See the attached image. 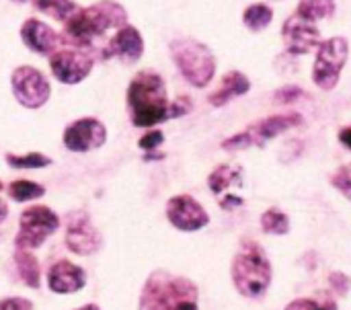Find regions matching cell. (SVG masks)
I'll return each mask as SVG.
<instances>
[{
  "instance_id": "cell-1",
  "label": "cell",
  "mask_w": 351,
  "mask_h": 310,
  "mask_svg": "<svg viewBox=\"0 0 351 310\" xmlns=\"http://www.w3.org/2000/svg\"><path fill=\"white\" fill-rule=\"evenodd\" d=\"M128 25V10L115 0H99L90 6H80L66 23L60 33V43L70 47H80L97 58L95 41L105 37L111 29H121Z\"/></svg>"
},
{
  "instance_id": "cell-2",
  "label": "cell",
  "mask_w": 351,
  "mask_h": 310,
  "mask_svg": "<svg viewBox=\"0 0 351 310\" xmlns=\"http://www.w3.org/2000/svg\"><path fill=\"white\" fill-rule=\"evenodd\" d=\"M128 109L136 128H154L169 121V95L165 78L154 70H140L128 84Z\"/></svg>"
},
{
  "instance_id": "cell-3",
  "label": "cell",
  "mask_w": 351,
  "mask_h": 310,
  "mask_svg": "<svg viewBox=\"0 0 351 310\" xmlns=\"http://www.w3.org/2000/svg\"><path fill=\"white\" fill-rule=\"evenodd\" d=\"M197 286L181 276L156 270L140 294V310H199Z\"/></svg>"
},
{
  "instance_id": "cell-4",
  "label": "cell",
  "mask_w": 351,
  "mask_h": 310,
  "mask_svg": "<svg viewBox=\"0 0 351 310\" xmlns=\"http://www.w3.org/2000/svg\"><path fill=\"white\" fill-rule=\"evenodd\" d=\"M230 276L241 296L251 300L263 298L274 280L271 261L265 249L255 241H243L239 253L232 259Z\"/></svg>"
},
{
  "instance_id": "cell-5",
  "label": "cell",
  "mask_w": 351,
  "mask_h": 310,
  "mask_svg": "<svg viewBox=\"0 0 351 310\" xmlns=\"http://www.w3.org/2000/svg\"><path fill=\"white\" fill-rule=\"evenodd\" d=\"M169 49L177 70L191 86L206 88L214 80L216 56L206 43L193 37H177L171 41Z\"/></svg>"
},
{
  "instance_id": "cell-6",
  "label": "cell",
  "mask_w": 351,
  "mask_h": 310,
  "mask_svg": "<svg viewBox=\"0 0 351 310\" xmlns=\"http://www.w3.org/2000/svg\"><path fill=\"white\" fill-rule=\"evenodd\" d=\"M302 115L296 113V111H290V113H278V115H269L265 119H259L255 123H251L249 128H245L243 132L226 138L220 146L222 150L226 152H239V150H245V148H263L269 140L278 138L280 134L292 130V128H298L302 123Z\"/></svg>"
},
{
  "instance_id": "cell-7",
  "label": "cell",
  "mask_w": 351,
  "mask_h": 310,
  "mask_svg": "<svg viewBox=\"0 0 351 310\" xmlns=\"http://www.w3.org/2000/svg\"><path fill=\"white\" fill-rule=\"evenodd\" d=\"M350 58V41L346 37H329L323 39L317 47L315 64H313V82L323 91H333L339 80L341 72Z\"/></svg>"
},
{
  "instance_id": "cell-8",
  "label": "cell",
  "mask_w": 351,
  "mask_h": 310,
  "mask_svg": "<svg viewBox=\"0 0 351 310\" xmlns=\"http://www.w3.org/2000/svg\"><path fill=\"white\" fill-rule=\"evenodd\" d=\"M60 228V216L47 206H31L19 218V232L14 239L16 249H39L49 235Z\"/></svg>"
},
{
  "instance_id": "cell-9",
  "label": "cell",
  "mask_w": 351,
  "mask_h": 310,
  "mask_svg": "<svg viewBox=\"0 0 351 310\" xmlns=\"http://www.w3.org/2000/svg\"><path fill=\"white\" fill-rule=\"evenodd\" d=\"M10 88L19 105L25 109H41L51 97L47 76L33 66H19L10 74Z\"/></svg>"
},
{
  "instance_id": "cell-10",
  "label": "cell",
  "mask_w": 351,
  "mask_h": 310,
  "mask_svg": "<svg viewBox=\"0 0 351 310\" xmlns=\"http://www.w3.org/2000/svg\"><path fill=\"white\" fill-rule=\"evenodd\" d=\"M95 56L86 49L80 47H58L51 56H49V70L53 74V78L62 84H78L82 82L93 66H95Z\"/></svg>"
},
{
  "instance_id": "cell-11",
  "label": "cell",
  "mask_w": 351,
  "mask_h": 310,
  "mask_svg": "<svg viewBox=\"0 0 351 310\" xmlns=\"http://www.w3.org/2000/svg\"><path fill=\"white\" fill-rule=\"evenodd\" d=\"M282 41L290 56H304L317 51L323 39H321V29L317 27L315 21L294 12L282 23Z\"/></svg>"
},
{
  "instance_id": "cell-12",
  "label": "cell",
  "mask_w": 351,
  "mask_h": 310,
  "mask_svg": "<svg viewBox=\"0 0 351 310\" xmlns=\"http://www.w3.org/2000/svg\"><path fill=\"white\" fill-rule=\"evenodd\" d=\"M62 142L70 152L84 154L101 148L107 142V128L97 117H80L64 130Z\"/></svg>"
},
{
  "instance_id": "cell-13",
  "label": "cell",
  "mask_w": 351,
  "mask_h": 310,
  "mask_svg": "<svg viewBox=\"0 0 351 310\" xmlns=\"http://www.w3.org/2000/svg\"><path fill=\"white\" fill-rule=\"evenodd\" d=\"M103 239L93 226L90 216L84 210L70 212L66 216V247L76 255H93L101 249Z\"/></svg>"
},
{
  "instance_id": "cell-14",
  "label": "cell",
  "mask_w": 351,
  "mask_h": 310,
  "mask_svg": "<svg viewBox=\"0 0 351 310\" xmlns=\"http://www.w3.org/2000/svg\"><path fill=\"white\" fill-rule=\"evenodd\" d=\"M167 218L181 232H197L210 222V214L206 212V208L187 193L173 195L167 202Z\"/></svg>"
},
{
  "instance_id": "cell-15",
  "label": "cell",
  "mask_w": 351,
  "mask_h": 310,
  "mask_svg": "<svg viewBox=\"0 0 351 310\" xmlns=\"http://www.w3.org/2000/svg\"><path fill=\"white\" fill-rule=\"evenodd\" d=\"M101 60L117 58L123 64H138L144 56V39L142 33L134 25H125L115 31L113 37L107 39V43L99 51Z\"/></svg>"
},
{
  "instance_id": "cell-16",
  "label": "cell",
  "mask_w": 351,
  "mask_h": 310,
  "mask_svg": "<svg viewBox=\"0 0 351 310\" xmlns=\"http://www.w3.org/2000/svg\"><path fill=\"white\" fill-rule=\"evenodd\" d=\"M21 39L37 56H51L60 47V33L39 19H27L21 25Z\"/></svg>"
},
{
  "instance_id": "cell-17",
  "label": "cell",
  "mask_w": 351,
  "mask_h": 310,
  "mask_svg": "<svg viewBox=\"0 0 351 310\" xmlns=\"http://www.w3.org/2000/svg\"><path fill=\"white\" fill-rule=\"evenodd\" d=\"M86 286V272L68 259L56 261L47 272V288L53 294H76Z\"/></svg>"
},
{
  "instance_id": "cell-18",
  "label": "cell",
  "mask_w": 351,
  "mask_h": 310,
  "mask_svg": "<svg viewBox=\"0 0 351 310\" xmlns=\"http://www.w3.org/2000/svg\"><path fill=\"white\" fill-rule=\"evenodd\" d=\"M249 91H251V80H249L243 72L230 70V72L224 74L220 86L208 97V101H210L212 107H224L226 103H230V101L237 99V97L247 95Z\"/></svg>"
},
{
  "instance_id": "cell-19",
  "label": "cell",
  "mask_w": 351,
  "mask_h": 310,
  "mask_svg": "<svg viewBox=\"0 0 351 310\" xmlns=\"http://www.w3.org/2000/svg\"><path fill=\"white\" fill-rule=\"evenodd\" d=\"M14 263H16V272H19V278L23 280V284L37 290L41 284V270H39L37 257L27 249H16Z\"/></svg>"
},
{
  "instance_id": "cell-20",
  "label": "cell",
  "mask_w": 351,
  "mask_h": 310,
  "mask_svg": "<svg viewBox=\"0 0 351 310\" xmlns=\"http://www.w3.org/2000/svg\"><path fill=\"white\" fill-rule=\"evenodd\" d=\"M234 183H241V167L234 165H218L208 177V187L214 195L228 191Z\"/></svg>"
},
{
  "instance_id": "cell-21",
  "label": "cell",
  "mask_w": 351,
  "mask_h": 310,
  "mask_svg": "<svg viewBox=\"0 0 351 310\" xmlns=\"http://www.w3.org/2000/svg\"><path fill=\"white\" fill-rule=\"evenodd\" d=\"M271 21H274V8L265 2L249 4L243 12V25L253 33L267 29L271 25Z\"/></svg>"
},
{
  "instance_id": "cell-22",
  "label": "cell",
  "mask_w": 351,
  "mask_h": 310,
  "mask_svg": "<svg viewBox=\"0 0 351 310\" xmlns=\"http://www.w3.org/2000/svg\"><path fill=\"white\" fill-rule=\"evenodd\" d=\"M33 8L60 21V23H66L80 6L74 2V0H31Z\"/></svg>"
},
{
  "instance_id": "cell-23",
  "label": "cell",
  "mask_w": 351,
  "mask_h": 310,
  "mask_svg": "<svg viewBox=\"0 0 351 310\" xmlns=\"http://www.w3.org/2000/svg\"><path fill=\"white\" fill-rule=\"evenodd\" d=\"M337 10L335 0H300L296 12L302 14L304 19L311 21H321V19H331Z\"/></svg>"
},
{
  "instance_id": "cell-24",
  "label": "cell",
  "mask_w": 351,
  "mask_h": 310,
  "mask_svg": "<svg viewBox=\"0 0 351 310\" xmlns=\"http://www.w3.org/2000/svg\"><path fill=\"white\" fill-rule=\"evenodd\" d=\"M6 193L12 202H33V200H39L45 195V187H41L39 183L35 181H27V179H19V181H12L8 187H6Z\"/></svg>"
},
{
  "instance_id": "cell-25",
  "label": "cell",
  "mask_w": 351,
  "mask_h": 310,
  "mask_svg": "<svg viewBox=\"0 0 351 310\" xmlns=\"http://www.w3.org/2000/svg\"><path fill=\"white\" fill-rule=\"evenodd\" d=\"M6 165L16 171H31V169H43L51 165V158L43 152H27V154H6Z\"/></svg>"
},
{
  "instance_id": "cell-26",
  "label": "cell",
  "mask_w": 351,
  "mask_h": 310,
  "mask_svg": "<svg viewBox=\"0 0 351 310\" xmlns=\"http://www.w3.org/2000/svg\"><path fill=\"white\" fill-rule=\"evenodd\" d=\"M261 230L265 235H276V237H284L290 232V218L278 210V208H269L261 214Z\"/></svg>"
},
{
  "instance_id": "cell-27",
  "label": "cell",
  "mask_w": 351,
  "mask_h": 310,
  "mask_svg": "<svg viewBox=\"0 0 351 310\" xmlns=\"http://www.w3.org/2000/svg\"><path fill=\"white\" fill-rule=\"evenodd\" d=\"M331 185L351 202V163L346 165V167H341V169H337L331 175Z\"/></svg>"
},
{
  "instance_id": "cell-28",
  "label": "cell",
  "mask_w": 351,
  "mask_h": 310,
  "mask_svg": "<svg viewBox=\"0 0 351 310\" xmlns=\"http://www.w3.org/2000/svg\"><path fill=\"white\" fill-rule=\"evenodd\" d=\"M165 142V134L160 130H148L140 140H138V146L146 152H156V148Z\"/></svg>"
},
{
  "instance_id": "cell-29",
  "label": "cell",
  "mask_w": 351,
  "mask_h": 310,
  "mask_svg": "<svg viewBox=\"0 0 351 310\" xmlns=\"http://www.w3.org/2000/svg\"><path fill=\"white\" fill-rule=\"evenodd\" d=\"M193 109V101L189 97H177L175 101H171L169 105V119H177V117H183L187 115L189 111Z\"/></svg>"
},
{
  "instance_id": "cell-30",
  "label": "cell",
  "mask_w": 351,
  "mask_h": 310,
  "mask_svg": "<svg viewBox=\"0 0 351 310\" xmlns=\"http://www.w3.org/2000/svg\"><path fill=\"white\" fill-rule=\"evenodd\" d=\"M329 286L337 296H346L351 288L350 276H346L343 272H333V274H329Z\"/></svg>"
},
{
  "instance_id": "cell-31",
  "label": "cell",
  "mask_w": 351,
  "mask_h": 310,
  "mask_svg": "<svg viewBox=\"0 0 351 310\" xmlns=\"http://www.w3.org/2000/svg\"><path fill=\"white\" fill-rule=\"evenodd\" d=\"M304 97V91L296 84H290V86H282L278 93H276V101H280L282 105H292L294 101L302 99Z\"/></svg>"
},
{
  "instance_id": "cell-32",
  "label": "cell",
  "mask_w": 351,
  "mask_h": 310,
  "mask_svg": "<svg viewBox=\"0 0 351 310\" xmlns=\"http://www.w3.org/2000/svg\"><path fill=\"white\" fill-rule=\"evenodd\" d=\"M0 310H33V302L21 296L0 300Z\"/></svg>"
},
{
  "instance_id": "cell-33",
  "label": "cell",
  "mask_w": 351,
  "mask_h": 310,
  "mask_svg": "<svg viewBox=\"0 0 351 310\" xmlns=\"http://www.w3.org/2000/svg\"><path fill=\"white\" fill-rule=\"evenodd\" d=\"M284 310H319V302L313 298H296Z\"/></svg>"
},
{
  "instance_id": "cell-34",
  "label": "cell",
  "mask_w": 351,
  "mask_h": 310,
  "mask_svg": "<svg viewBox=\"0 0 351 310\" xmlns=\"http://www.w3.org/2000/svg\"><path fill=\"white\" fill-rule=\"evenodd\" d=\"M239 206H243V198H239V195H224L220 200V208H224V210H234Z\"/></svg>"
},
{
  "instance_id": "cell-35",
  "label": "cell",
  "mask_w": 351,
  "mask_h": 310,
  "mask_svg": "<svg viewBox=\"0 0 351 310\" xmlns=\"http://www.w3.org/2000/svg\"><path fill=\"white\" fill-rule=\"evenodd\" d=\"M339 142H341L346 148H350L351 150V126L343 128V130L339 132Z\"/></svg>"
},
{
  "instance_id": "cell-36",
  "label": "cell",
  "mask_w": 351,
  "mask_h": 310,
  "mask_svg": "<svg viewBox=\"0 0 351 310\" xmlns=\"http://www.w3.org/2000/svg\"><path fill=\"white\" fill-rule=\"evenodd\" d=\"M319 310H339L337 302L329 296H323V302H319Z\"/></svg>"
},
{
  "instance_id": "cell-37",
  "label": "cell",
  "mask_w": 351,
  "mask_h": 310,
  "mask_svg": "<svg viewBox=\"0 0 351 310\" xmlns=\"http://www.w3.org/2000/svg\"><path fill=\"white\" fill-rule=\"evenodd\" d=\"M6 216H8V206H6V202L0 198V224L6 220Z\"/></svg>"
},
{
  "instance_id": "cell-38",
  "label": "cell",
  "mask_w": 351,
  "mask_h": 310,
  "mask_svg": "<svg viewBox=\"0 0 351 310\" xmlns=\"http://www.w3.org/2000/svg\"><path fill=\"white\" fill-rule=\"evenodd\" d=\"M160 158H165V154H160V152H148V154H144V160H160Z\"/></svg>"
},
{
  "instance_id": "cell-39",
  "label": "cell",
  "mask_w": 351,
  "mask_h": 310,
  "mask_svg": "<svg viewBox=\"0 0 351 310\" xmlns=\"http://www.w3.org/2000/svg\"><path fill=\"white\" fill-rule=\"evenodd\" d=\"M74 310H101L97 305H84V307H80V309H74Z\"/></svg>"
},
{
  "instance_id": "cell-40",
  "label": "cell",
  "mask_w": 351,
  "mask_h": 310,
  "mask_svg": "<svg viewBox=\"0 0 351 310\" xmlns=\"http://www.w3.org/2000/svg\"><path fill=\"white\" fill-rule=\"evenodd\" d=\"M12 2H27V0H12Z\"/></svg>"
},
{
  "instance_id": "cell-41",
  "label": "cell",
  "mask_w": 351,
  "mask_h": 310,
  "mask_svg": "<svg viewBox=\"0 0 351 310\" xmlns=\"http://www.w3.org/2000/svg\"><path fill=\"white\" fill-rule=\"evenodd\" d=\"M0 189H2V183H0Z\"/></svg>"
}]
</instances>
